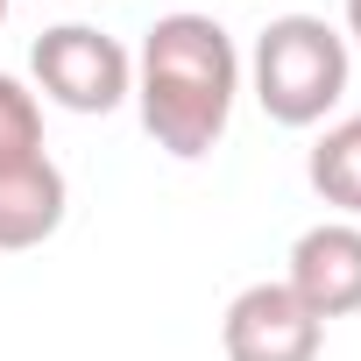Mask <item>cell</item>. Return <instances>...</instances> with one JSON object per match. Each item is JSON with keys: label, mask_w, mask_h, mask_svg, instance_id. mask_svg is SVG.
Segmentation results:
<instances>
[{"label": "cell", "mask_w": 361, "mask_h": 361, "mask_svg": "<svg viewBox=\"0 0 361 361\" xmlns=\"http://www.w3.org/2000/svg\"><path fill=\"white\" fill-rule=\"evenodd\" d=\"M234 99H241V50L213 15L177 8V15H156L142 29L135 114L163 156H177V163L213 156L227 121H234Z\"/></svg>", "instance_id": "obj_1"}, {"label": "cell", "mask_w": 361, "mask_h": 361, "mask_svg": "<svg viewBox=\"0 0 361 361\" xmlns=\"http://www.w3.org/2000/svg\"><path fill=\"white\" fill-rule=\"evenodd\" d=\"M347 78L354 57L326 15H269L241 64V92H255V106L276 128H319L347 99Z\"/></svg>", "instance_id": "obj_2"}, {"label": "cell", "mask_w": 361, "mask_h": 361, "mask_svg": "<svg viewBox=\"0 0 361 361\" xmlns=\"http://www.w3.org/2000/svg\"><path fill=\"white\" fill-rule=\"evenodd\" d=\"M29 78H36V99L64 114H114L135 99V50H121L92 22H57L36 36Z\"/></svg>", "instance_id": "obj_3"}, {"label": "cell", "mask_w": 361, "mask_h": 361, "mask_svg": "<svg viewBox=\"0 0 361 361\" xmlns=\"http://www.w3.org/2000/svg\"><path fill=\"white\" fill-rule=\"evenodd\" d=\"M220 347H227V361H319L326 326H319V319L283 290V276H276V283L234 290V305H227V319H220Z\"/></svg>", "instance_id": "obj_4"}, {"label": "cell", "mask_w": 361, "mask_h": 361, "mask_svg": "<svg viewBox=\"0 0 361 361\" xmlns=\"http://www.w3.org/2000/svg\"><path fill=\"white\" fill-rule=\"evenodd\" d=\"M283 290L326 326V319H354L361 312V227L354 220H319L290 241L283 262Z\"/></svg>", "instance_id": "obj_5"}, {"label": "cell", "mask_w": 361, "mask_h": 361, "mask_svg": "<svg viewBox=\"0 0 361 361\" xmlns=\"http://www.w3.org/2000/svg\"><path fill=\"white\" fill-rule=\"evenodd\" d=\"M71 213V185L57 156H22V163H0V255H22V248H43Z\"/></svg>", "instance_id": "obj_6"}, {"label": "cell", "mask_w": 361, "mask_h": 361, "mask_svg": "<svg viewBox=\"0 0 361 361\" xmlns=\"http://www.w3.org/2000/svg\"><path fill=\"white\" fill-rule=\"evenodd\" d=\"M305 177H312V192H319L326 206H340V220L361 227V114L333 121V128L312 142Z\"/></svg>", "instance_id": "obj_7"}, {"label": "cell", "mask_w": 361, "mask_h": 361, "mask_svg": "<svg viewBox=\"0 0 361 361\" xmlns=\"http://www.w3.org/2000/svg\"><path fill=\"white\" fill-rule=\"evenodd\" d=\"M43 156V99L15 71H0V163Z\"/></svg>", "instance_id": "obj_8"}, {"label": "cell", "mask_w": 361, "mask_h": 361, "mask_svg": "<svg viewBox=\"0 0 361 361\" xmlns=\"http://www.w3.org/2000/svg\"><path fill=\"white\" fill-rule=\"evenodd\" d=\"M347 43H361V0H347Z\"/></svg>", "instance_id": "obj_9"}, {"label": "cell", "mask_w": 361, "mask_h": 361, "mask_svg": "<svg viewBox=\"0 0 361 361\" xmlns=\"http://www.w3.org/2000/svg\"><path fill=\"white\" fill-rule=\"evenodd\" d=\"M0 22H8V0H0Z\"/></svg>", "instance_id": "obj_10"}]
</instances>
